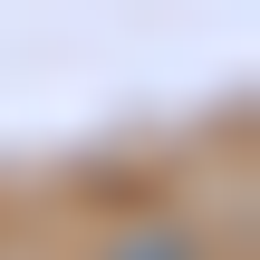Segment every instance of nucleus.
Returning a JSON list of instances; mask_svg holds the SVG:
<instances>
[{"label":"nucleus","instance_id":"1","mask_svg":"<svg viewBox=\"0 0 260 260\" xmlns=\"http://www.w3.org/2000/svg\"><path fill=\"white\" fill-rule=\"evenodd\" d=\"M106 260H193V241H183V232H125Z\"/></svg>","mask_w":260,"mask_h":260}]
</instances>
